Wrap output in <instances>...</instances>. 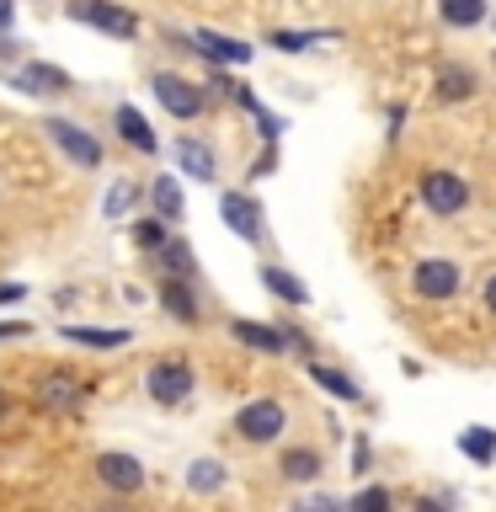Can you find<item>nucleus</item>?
I'll return each mask as SVG.
<instances>
[{
	"instance_id": "nucleus-1",
	"label": "nucleus",
	"mask_w": 496,
	"mask_h": 512,
	"mask_svg": "<svg viewBox=\"0 0 496 512\" xmlns=\"http://www.w3.org/2000/svg\"><path fill=\"white\" fill-rule=\"evenodd\" d=\"M283 422H288V416H283L278 400H251V406H240L235 432H240L246 443H272V438L283 432Z\"/></svg>"
},
{
	"instance_id": "nucleus-2",
	"label": "nucleus",
	"mask_w": 496,
	"mask_h": 512,
	"mask_svg": "<svg viewBox=\"0 0 496 512\" xmlns=\"http://www.w3.org/2000/svg\"><path fill=\"white\" fill-rule=\"evenodd\" d=\"M144 384H150V395L160 400V406H182V400L192 395V368L182 358H160Z\"/></svg>"
},
{
	"instance_id": "nucleus-3",
	"label": "nucleus",
	"mask_w": 496,
	"mask_h": 512,
	"mask_svg": "<svg viewBox=\"0 0 496 512\" xmlns=\"http://www.w3.org/2000/svg\"><path fill=\"white\" fill-rule=\"evenodd\" d=\"M43 128H48V139H54L59 150L75 160V166H86V171H91V166H102V144H96V139H91V134H86V128H80V123L48 118Z\"/></svg>"
},
{
	"instance_id": "nucleus-4",
	"label": "nucleus",
	"mask_w": 496,
	"mask_h": 512,
	"mask_svg": "<svg viewBox=\"0 0 496 512\" xmlns=\"http://www.w3.org/2000/svg\"><path fill=\"white\" fill-rule=\"evenodd\" d=\"M155 96H160V107H166L171 118H182V123L203 112V91L182 75H155Z\"/></svg>"
},
{
	"instance_id": "nucleus-5",
	"label": "nucleus",
	"mask_w": 496,
	"mask_h": 512,
	"mask_svg": "<svg viewBox=\"0 0 496 512\" xmlns=\"http://www.w3.org/2000/svg\"><path fill=\"white\" fill-rule=\"evenodd\" d=\"M422 203L432 208V214H459V208L470 203V187H464L454 171H432L422 182Z\"/></svg>"
},
{
	"instance_id": "nucleus-6",
	"label": "nucleus",
	"mask_w": 496,
	"mask_h": 512,
	"mask_svg": "<svg viewBox=\"0 0 496 512\" xmlns=\"http://www.w3.org/2000/svg\"><path fill=\"white\" fill-rule=\"evenodd\" d=\"M70 11L80 16V22H91V27L112 32V38H134V32H139L134 16L118 11V6H107V0H70Z\"/></svg>"
},
{
	"instance_id": "nucleus-7",
	"label": "nucleus",
	"mask_w": 496,
	"mask_h": 512,
	"mask_svg": "<svg viewBox=\"0 0 496 512\" xmlns=\"http://www.w3.org/2000/svg\"><path fill=\"white\" fill-rule=\"evenodd\" d=\"M96 475H102V486L123 491V496L144 491V464L134 454H102V459H96Z\"/></svg>"
},
{
	"instance_id": "nucleus-8",
	"label": "nucleus",
	"mask_w": 496,
	"mask_h": 512,
	"mask_svg": "<svg viewBox=\"0 0 496 512\" xmlns=\"http://www.w3.org/2000/svg\"><path fill=\"white\" fill-rule=\"evenodd\" d=\"M416 294L422 299H454L459 294V267L454 262H443V256H432V262L416 267Z\"/></svg>"
},
{
	"instance_id": "nucleus-9",
	"label": "nucleus",
	"mask_w": 496,
	"mask_h": 512,
	"mask_svg": "<svg viewBox=\"0 0 496 512\" xmlns=\"http://www.w3.org/2000/svg\"><path fill=\"white\" fill-rule=\"evenodd\" d=\"M219 214H224V224H230L240 240H262V208H256L246 192H224V198H219Z\"/></svg>"
},
{
	"instance_id": "nucleus-10",
	"label": "nucleus",
	"mask_w": 496,
	"mask_h": 512,
	"mask_svg": "<svg viewBox=\"0 0 496 512\" xmlns=\"http://www.w3.org/2000/svg\"><path fill=\"white\" fill-rule=\"evenodd\" d=\"M16 86H22L27 96H59V91H70V75L59 70V64H43V59H32L16 70Z\"/></svg>"
},
{
	"instance_id": "nucleus-11",
	"label": "nucleus",
	"mask_w": 496,
	"mask_h": 512,
	"mask_svg": "<svg viewBox=\"0 0 496 512\" xmlns=\"http://www.w3.org/2000/svg\"><path fill=\"white\" fill-rule=\"evenodd\" d=\"M176 160H182V171L192 176V182H214L219 176V166H214V150H208L203 139H176Z\"/></svg>"
},
{
	"instance_id": "nucleus-12",
	"label": "nucleus",
	"mask_w": 496,
	"mask_h": 512,
	"mask_svg": "<svg viewBox=\"0 0 496 512\" xmlns=\"http://www.w3.org/2000/svg\"><path fill=\"white\" fill-rule=\"evenodd\" d=\"M64 342H80V347H96V352H112L123 342H134L123 326H64Z\"/></svg>"
},
{
	"instance_id": "nucleus-13",
	"label": "nucleus",
	"mask_w": 496,
	"mask_h": 512,
	"mask_svg": "<svg viewBox=\"0 0 496 512\" xmlns=\"http://www.w3.org/2000/svg\"><path fill=\"white\" fill-rule=\"evenodd\" d=\"M118 134L134 144V150H144V155H155V128H150V118H144L139 107H118Z\"/></svg>"
},
{
	"instance_id": "nucleus-14",
	"label": "nucleus",
	"mask_w": 496,
	"mask_h": 512,
	"mask_svg": "<svg viewBox=\"0 0 496 512\" xmlns=\"http://www.w3.org/2000/svg\"><path fill=\"white\" fill-rule=\"evenodd\" d=\"M38 395H43V406H48V411H75L80 400H86V390H80L70 374H48Z\"/></svg>"
},
{
	"instance_id": "nucleus-15",
	"label": "nucleus",
	"mask_w": 496,
	"mask_h": 512,
	"mask_svg": "<svg viewBox=\"0 0 496 512\" xmlns=\"http://www.w3.org/2000/svg\"><path fill=\"white\" fill-rule=\"evenodd\" d=\"M230 336H235V342H246V347H256V352H283L288 347L283 331L278 326H262V320H235Z\"/></svg>"
},
{
	"instance_id": "nucleus-16",
	"label": "nucleus",
	"mask_w": 496,
	"mask_h": 512,
	"mask_svg": "<svg viewBox=\"0 0 496 512\" xmlns=\"http://www.w3.org/2000/svg\"><path fill=\"white\" fill-rule=\"evenodd\" d=\"M192 48H203V54L219 59V64H246V59H251V43L219 38V32H198V38H192Z\"/></svg>"
},
{
	"instance_id": "nucleus-17",
	"label": "nucleus",
	"mask_w": 496,
	"mask_h": 512,
	"mask_svg": "<svg viewBox=\"0 0 496 512\" xmlns=\"http://www.w3.org/2000/svg\"><path fill=\"white\" fill-rule=\"evenodd\" d=\"M160 304H166V310L176 315V320H198V299H192V288H187V278H166L160 283Z\"/></svg>"
},
{
	"instance_id": "nucleus-18",
	"label": "nucleus",
	"mask_w": 496,
	"mask_h": 512,
	"mask_svg": "<svg viewBox=\"0 0 496 512\" xmlns=\"http://www.w3.org/2000/svg\"><path fill=\"white\" fill-rule=\"evenodd\" d=\"M438 16L448 27H480L491 11H486V0H438Z\"/></svg>"
},
{
	"instance_id": "nucleus-19",
	"label": "nucleus",
	"mask_w": 496,
	"mask_h": 512,
	"mask_svg": "<svg viewBox=\"0 0 496 512\" xmlns=\"http://www.w3.org/2000/svg\"><path fill=\"white\" fill-rule=\"evenodd\" d=\"M262 283H267V294H278L283 304H304V299H310V288H304L294 272H283V267H262Z\"/></svg>"
},
{
	"instance_id": "nucleus-20",
	"label": "nucleus",
	"mask_w": 496,
	"mask_h": 512,
	"mask_svg": "<svg viewBox=\"0 0 496 512\" xmlns=\"http://www.w3.org/2000/svg\"><path fill=\"white\" fill-rule=\"evenodd\" d=\"M150 198H155V214L166 219V224H176V219H182V187H176V176H155Z\"/></svg>"
},
{
	"instance_id": "nucleus-21",
	"label": "nucleus",
	"mask_w": 496,
	"mask_h": 512,
	"mask_svg": "<svg viewBox=\"0 0 496 512\" xmlns=\"http://www.w3.org/2000/svg\"><path fill=\"white\" fill-rule=\"evenodd\" d=\"M235 102L251 112V118H256V128H262L267 139H278V134H283V118H278V112H267L262 102H256V91H251V86H235Z\"/></svg>"
},
{
	"instance_id": "nucleus-22",
	"label": "nucleus",
	"mask_w": 496,
	"mask_h": 512,
	"mask_svg": "<svg viewBox=\"0 0 496 512\" xmlns=\"http://www.w3.org/2000/svg\"><path fill=\"white\" fill-rule=\"evenodd\" d=\"M470 91H475V75L464 70V64H443V70H438V96H448V102H464Z\"/></svg>"
},
{
	"instance_id": "nucleus-23",
	"label": "nucleus",
	"mask_w": 496,
	"mask_h": 512,
	"mask_svg": "<svg viewBox=\"0 0 496 512\" xmlns=\"http://www.w3.org/2000/svg\"><path fill=\"white\" fill-rule=\"evenodd\" d=\"M310 379H315V384H326L336 400H358V395H363V390H358V379H347L342 368H326V363H310Z\"/></svg>"
},
{
	"instance_id": "nucleus-24",
	"label": "nucleus",
	"mask_w": 496,
	"mask_h": 512,
	"mask_svg": "<svg viewBox=\"0 0 496 512\" xmlns=\"http://www.w3.org/2000/svg\"><path fill=\"white\" fill-rule=\"evenodd\" d=\"M219 486H224V464H219V459H198V464H187V491L208 496V491H219Z\"/></svg>"
},
{
	"instance_id": "nucleus-25",
	"label": "nucleus",
	"mask_w": 496,
	"mask_h": 512,
	"mask_svg": "<svg viewBox=\"0 0 496 512\" xmlns=\"http://www.w3.org/2000/svg\"><path fill=\"white\" fill-rule=\"evenodd\" d=\"M283 475L288 480H315L320 475V454H310V448H288V454H283Z\"/></svg>"
},
{
	"instance_id": "nucleus-26",
	"label": "nucleus",
	"mask_w": 496,
	"mask_h": 512,
	"mask_svg": "<svg viewBox=\"0 0 496 512\" xmlns=\"http://www.w3.org/2000/svg\"><path fill=\"white\" fill-rule=\"evenodd\" d=\"M160 262H166L171 278H187V272H192V251H187V240H166V246H160Z\"/></svg>"
},
{
	"instance_id": "nucleus-27",
	"label": "nucleus",
	"mask_w": 496,
	"mask_h": 512,
	"mask_svg": "<svg viewBox=\"0 0 496 512\" xmlns=\"http://www.w3.org/2000/svg\"><path fill=\"white\" fill-rule=\"evenodd\" d=\"M459 448H464L475 464H491V459H496V438H491V432H464Z\"/></svg>"
},
{
	"instance_id": "nucleus-28",
	"label": "nucleus",
	"mask_w": 496,
	"mask_h": 512,
	"mask_svg": "<svg viewBox=\"0 0 496 512\" xmlns=\"http://www.w3.org/2000/svg\"><path fill=\"white\" fill-rule=\"evenodd\" d=\"M139 198V192H134V182H112V192H107V208H102V214L107 219H123L128 214V203H134Z\"/></svg>"
},
{
	"instance_id": "nucleus-29",
	"label": "nucleus",
	"mask_w": 496,
	"mask_h": 512,
	"mask_svg": "<svg viewBox=\"0 0 496 512\" xmlns=\"http://www.w3.org/2000/svg\"><path fill=\"white\" fill-rule=\"evenodd\" d=\"M310 43H315V32H272V48H283V54H299Z\"/></svg>"
},
{
	"instance_id": "nucleus-30",
	"label": "nucleus",
	"mask_w": 496,
	"mask_h": 512,
	"mask_svg": "<svg viewBox=\"0 0 496 512\" xmlns=\"http://www.w3.org/2000/svg\"><path fill=\"white\" fill-rule=\"evenodd\" d=\"M134 240H139V246H150V251H160V246H166V235H160V224H150V219H144V224H134Z\"/></svg>"
},
{
	"instance_id": "nucleus-31",
	"label": "nucleus",
	"mask_w": 496,
	"mask_h": 512,
	"mask_svg": "<svg viewBox=\"0 0 496 512\" xmlns=\"http://www.w3.org/2000/svg\"><path fill=\"white\" fill-rule=\"evenodd\" d=\"M358 507H368V512H384V507H390V491H379V486H374V491H363V496H358Z\"/></svg>"
},
{
	"instance_id": "nucleus-32",
	"label": "nucleus",
	"mask_w": 496,
	"mask_h": 512,
	"mask_svg": "<svg viewBox=\"0 0 496 512\" xmlns=\"http://www.w3.org/2000/svg\"><path fill=\"white\" fill-rule=\"evenodd\" d=\"M32 326L27 320H0V342H16V336H27Z\"/></svg>"
},
{
	"instance_id": "nucleus-33",
	"label": "nucleus",
	"mask_w": 496,
	"mask_h": 512,
	"mask_svg": "<svg viewBox=\"0 0 496 512\" xmlns=\"http://www.w3.org/2000/svg\"><path fill=\"white\" fill-rule=\"evenodd\" d=\"M22 294H27L22 283H0V304H16V299H22Z\"/></svg>"
},
{
	"instance_id": "nucleus-34",
	"label": "nucleus",
	"mask_w": 496,
	"mask_h": 512,
	"mask_svg": "<svg viewBox=\"0 0 496 512\" xmlns=\"http://www.w3.org/2000/svg\"><path fill=\"white\" fill-rule=\"evenodd\" d=\"M363 464H368V443L358 438V443H352V470H363Z\"/></svg>"
},
{
	"instance_id": "nucleus-35",
	"label": "nucleus",
	"mask_w": 496,
	"mask_h": 512,
	"mask_svg": "<svg viewBox=\"0 0 496 512\" xmlns=\"http://www.w3.org/2000/svg\"><path fill=\"white\" fill-rule=\"evenodd\" d=\"M11 16H16V0H0V27H11Z\"/></svg>"
},
{
	"instance_id": "nucleus-36",
	"label": "nucleus",
	"mask_w": 496,
	"mask_h": 512,
	"mask_svg": "<svg viewBox=\"0 0 496 512\" xmlns=\"http://www.w3.org/2000/svg\"><path fill=\"white\" fill-rule=\"evenodd\" d=\"M486 304H491V310H496V278H486Z\"/></svg>"
},
{
	"instance_id": "nucleus-37",
	"label": "nucleus",
	"mask_w": 496,
	"mask_h": 512,
	"mask_svg": "<svg viewBox=\"0 0 496 512\" xmlns=\"http://www.w3.org/2000/svg\"><path fill=\"white\" fill-rule=\"evenodd\" d=\"M6 406H11V400H6V390H0V416H6Z\"/></svg>"
},
{
	"instance_id": "nucleus-38",
	"label": "nucleus",
	"mask_w": 496,
	"mask_h": 512,
	"mask_svg": "<svg viewBox=\"0 0 496 512\" xmlns=\"http://www.w3.org/2000/svg\"><path fill=\"white\" fill-rule=\"evenodd\" d=\"M491 59H496V54H491Z\"/></svg>"
}]
</instances>
